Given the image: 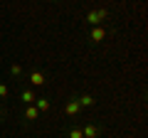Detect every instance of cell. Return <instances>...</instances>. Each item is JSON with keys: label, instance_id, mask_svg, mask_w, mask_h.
<instances>
[{"label": "cell", "instance_id": "6da1fadb", "mask_svg": "<svg viewBox=\"0 0 148 138\" xmlns=\"http://www.w3.org/2000/svg\"><path fill=\"white\" fill-rule=\"evenodd\" d=\"M104 20H109V10H106V8H99V10H89L86 12V22H89L91 27L101 25Z\"/></svg>", "mask_w": 148, "mask_h": 138}, {"label": "cell", "instance_id": "7a4b0ae2", "mask_svg": "<svg viewBox=\"0 0 148 138\" xmlns=\"http://www.w3.org/2000/svg\"><path fill=\"white\" fill-rule=\"evenodd\" d=\"M106 37V30L101 25H96V27H91V32H89V40L91 42H101V40Z\"/></svg>", "mask_w": 148, "mask_h": 138}, {"label": "cell", "instance_id": "3957f363", "mask_svg": "<svg viewBox=\"0 0 148 138\" xmlns=\"http://www.w3.org/2000/svg\"><path fill=\"white\" fill-rule=\"evenodd\" d=\"M79 111H82V106H79V101H77V99L67 101V106H64V113H67V116H77Z\"/></svg>", "mask_w": 148, "mask_h": 138}, {"label": "cell", "instance_id": "277c9868", "mask_svg": "<svg viewBox=\"0 0 148 138\" xmlns=\"http://www.w3.org/2000/svg\"><path fill=\"white\" fill-rule=\"evenodd\" d=\"M82 136H84V138H96V136H99V128H96L94 123H86V126L82 128Z\"/></svg>", "mask_w": 148, "mask_h": 138}, {"label": "cell", "instance_id": "5b68a950", "mask_svg": "<svg viewBox=\"0 0 148 138\" xmlns=\"http://www.w3.org/2000/svg\"><path fill=\"white\" fill-rule=\"evenodd\" d=\"M20 99H22V104H27V106H30V104H35L37 96H35V91H32V89H25V91L20 94Z\"/></svg>", "mask_w": 148, "mask_h": 138}, {"label": "cell", "instance_id": "8992f818", "mask_svg": "<svg viewBox=\"0 0 148 138\" xmlns=\"http://www.w3.org/2000/svg\"><path fill=\"white\" fill-rule=\"evenodd\" d=\"M30 84L32 86H42L45 84V74H42V72H32V74H30Z\"/></svg>", "mask_w": 148, "mask_h": 138}, {"label": "cell", "instance_id": "52a82bcc", "mask_svg": "<svg viewBox=\"0 0 148 138\" xmlns=\"http://www.w3.org/2000/svg\"><path fill=\"white\" fill-rule=\"evenodd\" d=\"M25 118L27 121H37V118H40V111L35 109V104H30V106L25 109Z\"/></svg>", "mask_w": 148, "mask_h": 138}, {"label": "cell", "instance_id": "ba28073f", "mask_svg": "<svg viewBox=\"0 0 148 138\" xmlns=\"http://www.w3.org/2000/svg\"><path fill=\"white\" fill-rule=\"evenodd\" d=\"M35 109H37V111H47V109H49V101L45 99V96H37V99H35Z\"/></svg>", "mask_w": 148, "mask_h": 138}, {"label": "cell", "instance_id": "9c48e42d", "mask_svg": "<svg viewBox=\"0 0 148 138\" xmlns=\"http://www.w3.org/2000/svg\"><path fill=\"white\" fill-rule=\"evenodd\" d=\"M77 101H79V106H94V96L91 94H82Z\"/></svg>", "mask_w": 148, "mask_h": 138}, {"label": "cell", "instance_id": "30bf717a", "mask_svg": "<svg viewBox=\"0 0 148 138\" xmlns=\"http://www.w3.org/2000/svg\"><path fill=\"white\" fill-rule=\"evenodd\" d=\"M10 74L12 77H22V67L20 64H10Z\"/></svg>", "mask_w": 148, "mask_h": 138}, {"label": "cell", "instance_id": "8fae6325", "mask_svg": "<svg viewBox=\"0 0 148 138\" xmlns=\"http://www.w3.org/2000/svg\"><path fill=\"white\" fill-rule=\"evenodd\" d=\"M69 138H84L82 136V128H72V131H69Z\"/></svg>", "mask_w": 148, "mask_h": 138}, {"label": "cell", "instance_id": "7c38bea8", "mask_svg": "<svg viewBox=\"0 0 148 138\" xmlns=\"http://www.w3.org/2000/svg\"><path fill=\"white\" fill-rule=\"evenodd\" d=\"M8 94H10V91H8V84H0V99H5Z\"/></svg>", "mask_w": 148, "mask_h": 138}, {"label": "cell", "instance_id": "4fadbf2b", "mask_svg": "<svg viewBox=\"0 0 148 138\" xmlns=\"http://www.w3.org/2000/svg\"><path fill=\"white\" fill-rule=\"evenodd\" d=\"M0 116H3V106H0Z\"/></svg>", "mask_w": 148, "mask_h": 138}, {"label": "cell", "instance_id": "5bb4252c", "mask_svg": "<svg viewBox=\"0 0 148 138\" xmlns=\"http://www.w3.org/2000/svg\"><path fill=\"white\" fill-rule=\"evenodd\" d=\"M54 3H59V0H54Z\"/></svg>", "mask_w": 148, "mask_h": 138}]
</instances>
